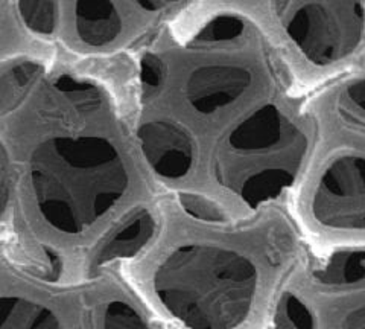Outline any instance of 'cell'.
Here are the masks:
<instances>
[{
	"mask_svg": "<svg viewBox=\"0 0 365 329\" xmlns=\"http://www.w3.org/2000/svg\"><path fill=\"white\" fill-rule=\"evenodd\" d=\"M314 211L326 226L362 229L364 226V161L344 156L324 174L315 197Z\"/></svg>",
	"mask_w": 365,
	"mask_h": 329,
	"instance_id": "1",
	"label": "cell"
},
{
	"mask_svg": "<svg viewBox=\"0 0 365 329\" xmlns=\"http://www.w3.org/2000/svg\"><path fill=\"white\" fill-rule=\"evenodd\" d=\"M251 86V74L237 64H210L198 67L187 79L186 95L190 106L202 115H212L216 110L241 98Z\"/></svg>",
	"mask_w": 365,
	"mask_h": 329,
	"instance_id": "2",
	"label": "cell"
},
{
	"mask_svg": "<svg viewBox=\"0 0 365 329\" xmlns=\"http://www.w3.org/2000/svg\"><path fill=\"white\" fill-rule=\"evenodd\" d=\"M139 139L148 162L166 178L185 177L193 163L189 136L166 121L148 122L139 130Z\"/></svg>",
	"mask_w": 365,
	"mask_h": 329,
	"instance_id": "3",
	"label": "cell"
},
{
	"mask_svg": "<svg viewBox=\"0 0 365 329\" xmlns=\"http://www.w3.org/2000/svg\"><path fill=\"white\" fill-rule=\"evenodd\" d=\"M288 34L303 54L317 64L334 61L341 55V37L327 9L306 4L288 21Z\"/></svg>",
	"mask_w": 365,
	"mask_h": 329,
	"instance_id": "4",
	"label": "cell"
},
{
	"mask_svg": "<svg viewBox=\"0 0 365 329\" xmlns=\"http://www.w3.org/2000/svg\"><path fill=\"white\" fill-rule=\"evenodd\" d=\"M75 28L83 43L102 48L119 37L122 19L111 0H76Z\"/></svg>",
	"mask_w": 365,
	"mask_h": 329,
	"instance_id": "5",
	"label": "cell"
},
{
	"mask_svg": "<svg viewBox=\"0 0 365 329\" xmlns=\"http://www.w3.org/2000/svg\"><path fill=\"white\" fill-rule=\"evenodd\" d=\"M287 121L274 106H267L247 118L230 134V145L239 151L271 148L283 136Z\"/></svg>",
	"mask_w": 365,
	"mask_h": 329,
	"instance_id": "6",
	"label": "cell"
},
{
	"mask_svg": "<svg viewBox=\"0 0 365 329\" xmlns=\"http://www.w3.org/2000/svg\"><path fill=\"white\" fill-rule=\"evenodd\" d=\"M153 229L154 223L150 215L146 212L135 213L120 229L114 232L110 241H107L106 246L102 247L98 260L99 263H106V260L113 258L134 253L151 236Z\"/></svg>",
	"mask_w": 365,
	"mask_h": 329,
	"instance_id": "7",
	"label": "cell"
},
{
	"mask_svg": "<svg viewBox=\"0 0 365 329\" xmlns=\"http://www.w3.org/2000/svg\"><path fill=\"white\" fill-rule=\"evenodd\" d=\"M292 178V173L287 171V169H267L264 173L250 177L244 183L241 194L247 203L259 204L276 197L284 186L291 185Z\"/></svg>",
	"mask_w": 365,
	"mask_h": 329,
	"instance_id": "8",
	"label": "cell"
},
{
	"mask_svg": "<svg viewBox=\"0 0 365 329\" xmlns=\"http://www.w3.org/2000/svg\"><path fill=\"white\" fill-rule=\"evenodd\" d=\"M38 74V66L21 63L0 75V110L13 107Z\"/></svg>",
	"mask_w": 365,
	"mask_h": 329,
	"instance_id": "9",
	"label": "cell"
},
{
	"mask_svg": "<svg viewBox=\"0 0 365 329\" xmlns=\"http://www.w3.org/2000/svg\"><path fill=\"white\" fill-rule=\"evenodd\" d=\"M20 14L26 26L38 34H52L56 24L55 0H20Z\"/></svg>",
	"mask_w": 365,
	"mask_h": 329,
	"instance_id": "10",
	"label": "cell"
},
{
	"mask_svg": "<svg viewBox=\"0 0 365 329\" xmlns=\"http://www.w3.org/2000/svg\"><path fill=\"white\" fill-rule=\"evenodd\" d=\"M104 323L110 328H145V320L128 303L114 300L106 308Z\"/></svg>",
	"mask_w": 365,
	"mask_h": 329,
	"instance_id": "11",
	"label": "cell"
},
{
	"mask_svg": "<svg viewBox=\"0 0 365 329\" xmlns=\"http://www.w3.org/2000/svg\"><path fill=\"white\" fill-rule=\"evenodd\" d=\"M327 276L335 282H355L364 278V255H349L330 267Z\"/></svg>",
	"mask_w": 365,
	"mask_h": 329,
	"instance_id": "12",
	"label": "cell"
},
{
	"mask_svg": "<svg viewBox=\"0 0 365 329\" xmlns=\"http://www.w3.org/2000/svg\"><path fill=\"white\" fill-rule=\"evenodd\" d=\"M244 29V24L236 17H218L202 31V39L207 41L228 40L241 36Z\"/></svg>",
	"mask_w": 365,
	"mask_h": 329,
	"instance_id": "13",
	"label": "cell"
},
{
	"mask_svg": "<svg viewBox=\"0 0 365 329\" xmlns=\"http://www.w3.org/2000/svg\"><path fill=\"white\" fill-rule=\"evenodd\" d=\"M140 76H142V84H143V88L146 90V93H153L154 90H157L163 83L165 67L162 61H160L154 55H146L142 61Z\"/></svg>",
	"mask_w": 365,
	"mask_h": 329,
	"instance_id": "14",
	"label": "cell"
},
{
	"mask_svg": "<svg viewBox=\"0 0 365 329\" xmlns=\"http://www.w3.org/2000/svg\"><path fill=\"white\" fill-rule=\"evenodd\" d=\"M9 157L5 150V146L0 141V220L6 212V208L9 204V196H11V166H9Z\"/></svg>",
	"mask_w": 365,
	"mask_h": 329,
	"instance_id": "15",
	"label": "cell"
},
{
	"mask_svg": "<svg viewBox=\"0 0 365 329\" xmlns=\"http://www.w3.org/2000/svg\"><path fill=\"white\" fill-rule=\"evenodd\" d=\"M284 314H287L288 320L294 323V326H311L312 317L304 308V305L297 300L295 298H289L284 303Z\"/></svg>",
	"mask_w": 365,
	"mask_h": 329,
	"instance_id": "16",
	"label": "cell"
},
{
	"mask_svg": "<svg viewBox=\"0 0 365 329\" xmlns=\"http://www.w3.org/2000/svg\"><path fill=\"white\" fill-rule=\"evenodd\" d=\"M135 2L146 11H158L168 4V0H135Z\"/></svg>",
	"mask_w": 365,
	"mask_h": 329,
	"instance_id": "17",
	"label": "cell"
}]
</instances>
